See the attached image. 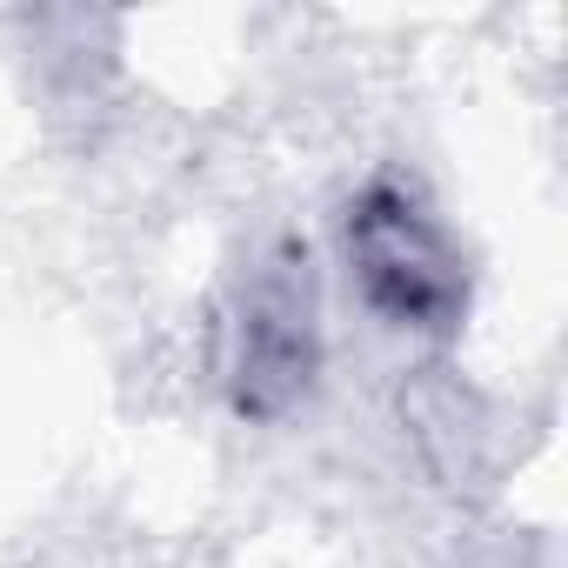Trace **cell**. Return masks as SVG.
Returning a JSON list of instances; mask_svg holds the SVG:
<instances>
[{
    "label": "cell",
    "instance_id": "cell-1",
    "mask_svg": "<svg viewBox=\"0 0 568 568\" xmlns=\"http://www.w3.org/2000/svg\"><path fill=\"white\" fill-rule=\"evenodd\" d=\"M342 254L362 308L402 335H448L468 308L462 247L408 181H368L348 201Z\"/></svg>",
    "mask_w": 568,
    "mask_h": 568
},
{
    "label": "cell",
    "instance_id": "cell-2",
    "mask_svg": "<svg viewBox=\"0 0 568 568\" xmlns=\"http://www.w3.org/2000/svg\"><path fill=\"white\" fill-rule=\"evenodd\" d=\"M315 375V308H308V281L295 288L288 274L261 281L247 295V322H241V348H234V382H241V408L274 415L288 408Z\"/></svg>",
    "mask_w": 568,
    "mask_h": 568
}]
</instances>
